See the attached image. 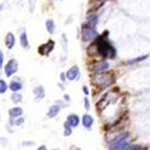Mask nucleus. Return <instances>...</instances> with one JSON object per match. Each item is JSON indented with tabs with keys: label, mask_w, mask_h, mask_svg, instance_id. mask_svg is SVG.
Here are the masks:
<instances>
[{
	"label": "nucleus",
	"mask_w": 150,
	"mask_h": 150,
	"mask_svg": "<svg viewBox=\"0 0 150 150\" xmlns=\"http://www.w3.org/2000/svg\"><path fill=\"white\" fill-rule=\"evenodd\" d=\"M91 82H93V84H95L96 86H100V88H107V86L114 83V76H113V73L98 72L97 74H95L93 77Z\"/></svg>",
	"instance_id": "nucleus-1"
},
{
	"label": "nucleus",
	"mask_w": 150,
	"mask_h": 150,
	"mask_svg": "<svg viewBox=\"0 0 150 150\" xmlns=\"http://www.w3.org/2000/svg\"><path fill=\"white\" fill-rule=\"evenodd\" d=\"M96 47H97V53L100 55H102L105 58H109V59H113L115 57V51L114 48L112 47L106 40L103 39H98L97 43H96Z\"/></svg>",
	"instance_id": "nucleus-2"
},
{
	"label": "nucleus",
	"mask_w": 150,
	"mask_h": 150,
	"mask_svg": "<svg viewBox=\"0 0 150 150\" xmlns=\"http://www.w3.org/2000/svg\"><path fill=\"white\" fill-rule=\"evenodd\" d=\"M82 37L84 41H91V40H95L97 37V31L95 30V28H89L84 25L83 29H82Z\"/></svg>",
	"instance_id": "nucleus-3"
},
{
	"label": "nucleus",
	"mask_w": 150,
	"mask_h": 150,
	"mask_svg": "<svg viewBox=\"0 0 150 150\" xmlns=\"http://www.w3.org/2000/svg\"><path fill=\"white\" fill-rule=\"evenodd\" d=\"M17 70H18V64H17V61L15 60V59H11L7 64H6V66H5V74L7 77H11L12 74H15L16 72H17Z\"/></svg>",
	"instance_id": "nucleus-4"
},
{
	"label": "nucleus",
	"mask_w": 150,
	"mask_h": 150,
	"mask_svg": "<svg viewBox=\"0 0 150 150\" xmlns=\"http://www.w3.org/2000/svg\"><path fill=\"white\" fill-rule=\"evenodd\" d=\"M53 48H54V42L53 41H48L45 45L39 47V53L41 55H48L49 53L53 51Z\"/></svg>",
	"instance_id": "nucleus-5"
},
{
	"label": "nucleus",
	"mask_w": 150,
	"mask_h": 150,
	"mask_svg": "<svg viewBox=\"0 0 150 150\" xmlns=\"http://www.w3.org/2000/svg\"><path fill=\"white\" fill-rule=\"evenodd\" d=\"M79 121H81L79 117H78L77 114H73V113L70 114V115H67V118H66V124L69 125L71 129L77 127L78 125H79Z\"/></svg>",
	"instance_id": "nucleus-6"
},
{
	"label": "nucleus",
	"mask_w": 150,
	"mask_h": 150,
	"mask_svg": "<svg viewBox=\"0 0 150 150\" xmlns=\"http://www.w3.org/2000/svg\"><path fill=\"white\" fill-rule=\"evenodd\" d=\"M66 78L69 81H74V79L79 78V67L78 66H72L66 72Z\"/></svg>",
	"instance_id": "nucleus-7"
},
{
	"label": "nucleus",
	"mask_w": 150,
	"mask_h": 150,
	"mask_svg": "<svg viewBox=\"0 0 150 150\" xmlns=\"http://www.w3.org/2000/svg\"><path fill=\"white\" fill-rule=\"evenodd\" d=\"M108 67H109V64L107 61H105V60H102V61H98V62H95V64L93 65V71H95V72H102V71H106V70H108Z\"/></svg>",
	"instance_id": "nucleus-8"
},
{
	"label": "nucleus",
	"mask_w": 150,
	"mask_h": 150,
	"mask_svg": "<svg viewBox=\"0 0 150 150\" xmlns=\"http://www.w3.org/2000/svg\"><path fill=\"white\" fill-rule=\"evenodd\" d=\"M82 124H83V126L85 129L90 130L91 126H93V124H94V118L90 114H84L83 118H82Z\"/></svg>",
	"instance_id": "nucleus-9"
},
{
	"label": "nucleus",
	"mask_w": 150,
	"mask_h": 150,
	"mask_svg": "<svg viewBox=\"0 0 150 150\" xmlns=\"http://www.w3.org/2000/svg\"><path fill=\"white\" fill-rule=\"evenodd\" d=\"M15 42H16L15 35L12 34V33H8V34L6 35V37H5V45H6V47H7L8 49L13 48V46H15Z\"/></svg>",
	"instance_id": "nucleus-10"
},
{
	"label": "nucleus",
	"mask_w": 150,
	"mask_h": 150,
	"mask_svg": "<svg viewBox=\"0 0 150 150\" xmlns=\"http://www.w3.org/2000/svg\"><path fill=\"white\" fill-rule=\"evenodd\" d=\"M59 112H60V106H58V105H53L51 108L48 109V112H47V117H48V118H51V119H53V118H55V117L59 114Z\"/></svg>",
	"instance_id": "nucleus-11"
},
{
	"label": "nucleus",
	"mask_w": 150,
	"mask_h": 150,
	"mask_svg": "<svg viewBox=\"0 0 150 150\" xmlns=\"http://www.w3.org/2000/svg\"><path fill=\"white\" fill-rule=\"evenodd\" d=\"M8 114L10 118H18L23 115V109L21 107H13V108H10L8 109Z\"/></svg>",
	"instance_id": "nucleus-12"
},
{
	"label": "nucleus",
	"mask_w": 150,
	"mask_h": 150,
	"mask_svg": "<svg viewBox=\"0 0 150 150\" xmlns=\"http://www.w3.org/2000/svg\"><path fill=\"white\" fill-rule=\"evenodd\" d=\"M97 22H98V17L96 15H89L88 18H86V27L95 28L97 25Z\"/></svg>",
	"instance_id": "nucleus-13"
},
{
	"label": "nucleus",
	"mask_w": 150,
	"mask_h": 150,
	"mask_svg": "<svg viewBox=\"0 0 150 150\" xmlns=\"http://www.w3.org/2000/svg\"><path fill=\"white\" fill-rule=\"evenodd\" d=\"M8 88H10L12 91L17 93V91H19V90L23 88V85H22V83L18 82V81H12V82L10 83V85H8Z\"/></svg>",
	"instance_id": "nucleus-14"
},
{
	"label": "nucleus",
	"mask_w": 150,
	"mask_h": 150,
	"mask_svg": "<svg viewBox=\"0 0 150 150\" xmlns=\"http://www.w3.org/2000/svg\"><path fill=\"white\" fill-rule=\"evenodd\" d=\"M21 46L24 48V49H28L29 48V42H28V36H27V33L25 31H23L21 34Z\"/></svg>",
	"instance_id": "nucleus-15"
},
{
	"label": "nucleus",
	"mask_w": 150,
	"mask_h": 150,
	"mask_svg": "<svg viewBox=\"0 0 150 150\" xmlns=\"http://www.w3.org/2000/svg\"><path fill=\"white\" fill-rule=\"evenodd\" d=\"M34 94L36 96V100H41L45 96V90H43L42 86H36V88L34 89Z\"/></svg>",
	"instance_id": "nucleus-16"
},
{
	"label": "nucleus",
	"mask_w": 150,
	"mask_h": 150,
	"mask_svg": "<svg viewBox=\"0 0 150 150\" xmlns=\"http://www.w3.org/2000/svg\"><path fill=\"white\" fill-rule=\"evenodd\" d=\"M46 27H47V30L49 34H53L54 33V29H55V23L53 19H48L46 22Z\"/></svg>",
	"instance_id": "nucleus-17"
},
{
	"label": "nucleus",
	"mask_w": 150,
	"mask_h": 150,
	"mask_svg": "<svg viewBox=\"0 0 150 150\" xmlns=\"http://www.w3.org/2000/svg\"><path fill=\"white\" fill-rule=\"evenodd\" d=\"M11 101L13 102V103H19L22 101V95L18 94V93H15L13 95L11 96Z\"/></svg>",
	"instance_id": "nucleus-18"
},
{
	"label": "nucleus",
	"mask_w": 150,
	"mask_h": 150,
	"mask_svg": "<svg viewBox=\"0 0 150 150\" xmlns=\"http://www.w3.org/2000/svg\"><path fill=\"white\" fill-rule=\"evenodd\" d=\"M88 54H89V55H95V54H97V47H96V43L91 45V46L88 48Z\"/></svg>",
	"instance_id": "nucleus-19"
},
{
	"label": "nucleus",
	"mask_w": 150,
	"mask_h": 150,
	"mask_svg": "<svg viewBox=\"0 0 150 150\" xmlns=\"http://www.w3.org/2000/svg\"><path fill=\"white\" fill-rule=\"evenodd\" d=\"M7 88H8V86H7L6 82H5V81H3V79H0V94L6 93Z\"/></svg>",
	"instance_id": "nucleus-20"
},
{
	"label": "nucleus",
	"mask_w": 150,
	"mask_h": 150,
	"mask_svg": "<svg viewBox=\"0 0 150 150\" xmlns=\"http://www.w3.org/2000/svg\"><path fill=\"white\" fill-rule=\"evenodd\" d=\"M23 122H24V118L23 117H18V118H16L15 121H11V124L15 125V126H21V125H23Z\"/></svg>",
	"instance_id": "nucleus-21"
},
{
	"label": "nucleus",
	"mask_w": 150,
	"mask_h": 150,
	"mask_svg": "<svg viewBox=\"0 0 150 150\" xmlns=\"http://www.w3.org/2000/svg\"><path fill=\"white\" fill-rule=\"evenodd\" d=\"M64 129H65V130H64V136L69 137V136H71V134H72V129L69 126V125H67L66 122L64 124Z\"/></svg>",
	"instance_id": "nucleus-22"
},
{
	"label": "nucleus",
	"mask_w": 150,
	"mask_h": 150,
	"mask_svg": "<svg viewBox=\"0 0 150 150\" xmlns=\"http://www.w3.org/2000/svg\"><path fill=\"white\" fill-rule=\"evenodd\" d=\"M84 107H85L86 110H89V109H90V102H89L88 97H85V98H84Z\"/></svg>",
	"instance_id": "nucleus-23"
},
{
	"label": "nucleus",
	"mask_w": 150,
	"mask_h": 150,
	"mask_svg": "<svg viewBox=\"0 0 150 150\" xmlns=\"http://www.w3.org/2000/svg\"><path fill=\"white\" fill-rule=\"evenodd\" d=\"M3 62H4V53L0 51V69L3 67Z\"/></svg>",
	"instance_id": "nucleus-24"
},
{
	"label": "nucleus",
	"mask_w": 150,
	"mask_h": 150,
	"mask_svg": "<svg viewBox=\"0 0 150 150\" xmlns=\"http://www.w3.org/2000/svg\"><path fill=\"white\" fill-rule=\"evenodd\" d=\"M23 145L24 146H31V145H34V142H23Z\"/></svg>",
	"instance_id": "nucleus-25"
},
{
	"label": "nucleus",
	"mask_w": 150,
	"mask_h": 150,
	"mask_svg": "<svg viewBox=\"0 0 150 150\" xmlns=\"http://www.w3.org/2000/svg\"><path fill=\"white\" fill-rule=\"evenodd\" d=\"M83 93H84L86 96H88V94H89V89L86 88V86H83Z\"/></svg>",
	"instance_id": "nucleus-26"
},
{
	"label": "nucleus",
	"mask_w": 150,
	"mask_h": 150,
	"mask_svg": "<svg viewBox=\"0 0 150 150\" xmlns=\"http://www.w3.org/2000/svg\"><path fill=\"white\" fill-rule=\"evenodd\" d=\"M36 150H47V148H46V145H41V146H39Z\"/></svg>",
	"instance_id": "nucleus-27"
},
{
	"label": "nucleus",
	"mask_w": 150,
	"mask_h": 150,
	"mask_svg": "<svg viewBox=\"0 0 150 150\" xmlns=\"http://www.w3.org/2000/svg\"><path fill=\"white\" fill-rule=\"evenodd\" d=\"M71 150H82L81 148H78V146H76V145H73L72 148H71Z\"/></svg>",
	"instance_id": "nucleus-28"
},
{
	"label": "nucleus",
	"mask_w": 150,
	"mask_h": 150,
	"mask_svg": "<svg viewBox=\"0 0 150 150\" xmlns=\"http://www.w3.org/2000/svg\"><path fill=\"white\" fill-rule=\"evenodd\" d=\"M61 81H65V74L61 73Z\"/></svg>",
	"instance_id": "nucleus-29"
},
{
	"label": "nucleus",
	"mask_w": 150,
	"mask_h": 150,
	"mask_svg": "<svg viewBox=\"0 0 150 150\" xmlns=\"http://www.w3.org/2000/svg\"><path fill=\"white\" fill-rule=\"evenodd\" d=\"M65 100H66V101H70V97H69V95H65Z\"/></svg>",
	"instance_id": "nucleus-30"
},
{
	"label": "nucleus",
	"mask_w": 150,
	"mask_h": 150,
	"mask_svg": "<svg viewBox=\"0 0 150 150\" xmlns=\"http://www.w3.org/2000/svg\"><path fill=\"white\" fill-rule=\"evenodd\" d=\"M52 150H58V149H52Z\"/></svg>",
	"instance_id": "nucleus-31"
}]
</instances>
